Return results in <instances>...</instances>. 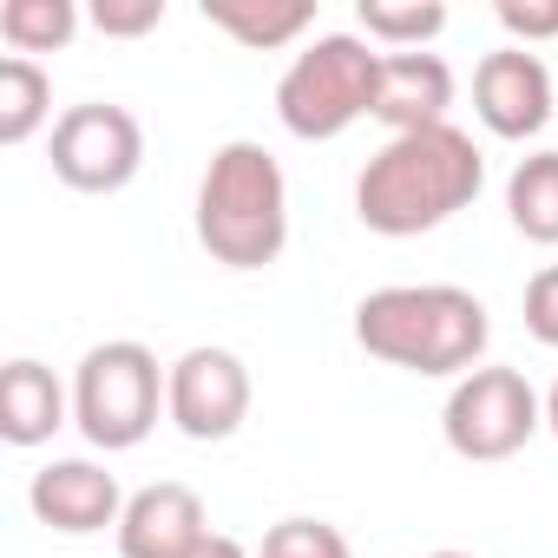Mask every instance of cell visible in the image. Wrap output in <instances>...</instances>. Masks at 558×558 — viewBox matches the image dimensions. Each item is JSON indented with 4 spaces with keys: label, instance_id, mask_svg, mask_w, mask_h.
<instances>
[{
    "label": "cell",
    "instance_id": "9c48e42d",
    "mask_svg": "<svg viewBox=\"0 0 558 558\" xmlns=\"http://www.w3.org/2000/svg\"><path fill=\"white\" fill-rule=\"evenodd\" d=\"M473 112L493 138H538L551 125V73L538 66V53H486L473 73Z\"/></svg>",
    "mask_w": 558,
    "mask_h": 558
},
{
    "label": "cell",
    "instance_id": "30bf717a",
    "mask_svg": "<svg viewBox=\"0 0 558 558\" xmlns=\"http://www.w3.org/2000/svg\"><path fill=\"white\" fill-rule=\"evenodd\" d=\"M27 506L40 525L66 532V538H86V532H106L125 519V499H119V480L93 460H53L34 473L27 486Z\"/></svg>",
    "mask_w": 558,
    "mask_h": 558
},
{
    "label": "cell",
    "instance_id": "ffe728a7",
    "mask_svg": "<svg viewBox=\"0 0 558 558\" xmlns=\"http://www.w3.org/2000/svg\"><path fill=\"white\" fill-rule=\"evenodd\" d=\"M165 21V0H93V27L112 40H138Z\"/></svg>",
    "mask_w": 558,
    "mask_h": 558
},
{
    "label": "cell",
    "instance_id": "6da1fadb",
    "mask_svg": "<svg viewBox=\"0 0 558 558\" xmlns=\"http://www.w3.org/2000/svg\"><path fill=\"white\" fill-rule=\"evenodd\" d=\"M486 184V158L460 125H427L388 138L355 178V217L375 236H421L466 210Z\"/></svg>",
    "mask_w": 558,
    "mask_h": 558
},
{
    "label": "cell",
    "instance_id": "603a6c76",
    "mask_svg": "<svg viewBox=\"0 0 558 558\" xmlns=\"http://www.w3.org/2000/svg\"><path fill=\"white\" fill-rule=\"evenodd\" d=\"M191 558H250V551H243L236 538H223V532H210V538H204V545H197Z\"/></svg>",
    "mask_w": 558,
    "mask_h": 558
},
{
    "label": "cell",
    "instance_id": "8992f818",
    "mask_svg": "<svg viewBox=\"0 0 558 558\" xmlns=\"http://www.w3.org/2000/svg\"><path fill=\"white\" fill-rule=\"evenodd\" d=\"M545 427V401L532 395V381L519 368H473L453 381L447 408H440V434L460 460H512L532 434Z\"/></svg>",
    "mask_w": 558,
    "mask_h": 558
},
{
    "label": "cell",
    "instance_id": "cb8c5ba5",
    "mask_svg": "<svg viewBox=\"0 0 558 558\" xmlns=\"http://www.w3.org/2000/svg\"><path fill=\"white\" fill-rule=\"evenodd\" d=\"M545 427L558 434V381H551V395H545Z\"/></svg>",
    "mask_w": 558,
    "mask_h": 558
},
{
    "label": "cell",
    "instance_id": "7c38bea8",
    "mask_svg": "<svg viewBox=\"0 0 558 558\" xmlns=\"http://www.w3.org/2000/svg\"><path fill=\"white\" fill-rule=\"evenodd\" d=\"M453 106V66L440 53H381V80H375V119L401 138V132H427L447 125Z\"/></svg>",
    "mask_w": 558,
    "mask_h": 558
},
{
    "label": "cell",
    "instance_id": "ba28073f",
    "mask_svg": "<svg viewBox=\"0 0 558 558\" xmlns=\"http://www.w3.org/2000/svg\"><path fill=\"white\" fill-rule=\"evenodd\" d=\"M165 414L184 440H230L250 421V368L230 349H184L165 381Z\"/></svg>",
    "mask_w": 558,
    "mask_h": 558
},
{
    "label": "cell",
    "instance_id": "5b68a950",
    "mask_svg": "<svg viewBox=\"0 0 558 558\" xmlns=\"http://www.w3.org/2000/svg\"><path fill=\"white\" fill-rule=\"evenodd\" d=\"M165 381L171 375H158V355L145 342H99V349H86V362L73 375V421H80V434L93 447H106V453L138 447L158 427Z\"/></svg>",
    "mask_w": 558,
    "mask_h": 558
},
{
    "label": "cell",
    "instance_id": "5bb4252c",
    "mask_svg": "<svg viewBox=\"0 0 558 558\" xmlns=\"http://www.w3.org/2000/svg\"><path fill=\"white\" fill-rule=\"evenodd\" d=\"M204 21L223 27L230 40L269 53V47H290L316 27V0H204Z\"/></svg>",
    "mask_w": 558,
    "mask_h": 558
},
{
    "label": "cell",
    "instance_id": "7402d4cb",
    "mask_svg": "<svg viewBox=\"0 0 558 558\" xmlns=\"http://www.w3.org/2000/svg\"><path fill=\"white\" fill-rule=\"evenodd\" d=\"M499 27L512 40H558V0H499Z\"/></svg>",
    "mask_w": 558,
    "mask_h": 558
},
{
    "label": "cell",
    "instance_id": "8fae6325",
    "mask_svg": "<svg viewBox=\"0 0 558 558\" xmlns=\"http://www.w3.org/2000/svg\"><path fill=\"white\" fill-rule=\"evenodd\" d=\"M204 538H210V525H204V499L191 486L158 480V486H145V493L125 499L119 558H191Z\"/></svg>",
    "mask_w": 558,
    "mask_h": 558
},
{
    "label": "cell",
    "instance_id": "9a60e30c",
    "mask_svg": "<svg viewBox=\"0 0 558 558\" xmlns=\"http://www.w3.org/2000/svg\"><path fill=\"white\" fill-rule=\"evenodd\" d=\"M506 217L532 243H558V151H532L506 178Z\"/></svg>",
    "mask_w": 558,
    "mask_h": 558
},
{
    "label": "cell",
    "instance_id": "d6986e66",
    "mask_svg": "<svg viewBox=\"0 0 558 558\" xmlns=\"http://www.w3.org/2000/svg\"><path fill=\"white\" fill-rule=\"evenodd\" d=\"M256 558H355V551H349L342 525H329V519H276L263 532Z\"/></svg>",
    "mask_w": 558,
    "mask_h": 558
},
{
    "label": "cell",
    "instance_id": "d4e9b609",
    "mask_svg": "<svg viewBox=\"0 0 558 558\" xmlns=\"http://www.w3.org/2000/svg\"><path fill=\"white\" fill-rule=\"evenodd\" d=\"M427 558H473V551H427Z\"/></svg>",
    "mask_w": 558,
    "mask_h": 558
},
{
    "label": "cell",
    "instance_id": "44dd1931",
    "mask_svg": "<svg viewBox=\"0 0 558 558\" xmlns=\"http://www.w3.org/2000/svg\"><path fill=\"white\" fill-rule=\"evenodd\" d=\"M525 329H532V342L558 349V263H545L525 283Z\"/></svg>",
    "mask_w": 558,
    "mask_h": 558
},
{
    "label": "cell",
    "instance_id": "e0dca14e",
    "mask_svg": "<svg viewBox=\"0 0 558 558\" xmlns=\"http://www.w3.org/2000/svg\"><path fill=\"white\" fill-rule=\"evenodd\" d=\"M73 34H80L73 0H8L0 8V40L14 53H60Z\"/></svg>",
    "mask_w": 558,
    "mask_h": 558
},
{
    "label": "cell",
    "instance_id": "ac0fdd59",
    "mask_svg": "<svg viewBox=\"0 0 558 558\" xmlns=\"http://www.w3.org/2000/svg\"><path fill=\"white\" fill-rule=\"evenodd\" d=\"M447 27L440 0H414V8H388V0H362V34L395 47V53H421L434 34Z\"/></svg>",
    "mask_w": 558,
    "mask_h": 558
},
{
    "label": "cell",
    "instance_id": "4fadbf2b",
    "mask_svg": "<svg viewBox=\"0 0 558 558\" xmlns=\"http://www.w3.org/2000/svg\"><path fill=\"white\" fill-rule=\"evenodd\" d=\"M66 427V388L40 362H8L0 368V440L8 447H47Z\"/></svg>",
    "mask_w": 558,
    "mask_h": 558
},
{
    "label": "cell",
    "instance_id": "3957f363",
    "mask_svg": "<svg viewBox=\"0 0 558 558\" xmlns=\"http://www.w3.org/2000/svg\"><path fill=\"white\" fill-rule=\"evenodd\" d=\"M197 243L223 269H263L290 243V184L263 145L230 138L197 184Z\"/></svg>",
    "mask_w": 558,
    "mask_h": 558
},
{
    "label": "cell",
    "instance_id": "2e32d148",
    "mask_svg": "<svg viewBox=\"0 0 558 558\" xmlns=\"http://www.w3.org/2000/svg\"><path fill=\"white\" fill-rule=\"evenodd\" d=\"M47 119H53V80L40 73V60L8 53L0 60V145H27Z\"/></svg>",
    "mask_w": 558,
    "mask_h": 558
},
{
    "label": "cell",
    "instance_id": "52a82bcc",
    "mask_svg": "<svg viewBox=\"0 0 558 558\" xmlns=\"http://www.w3.org/2000/svg\"><path fill=\"white\" fill-rule=\"evenodd\" d=\"M53 178L66 191H86V197H106V191H125L145 165V125L112 106V99H86V106H66L53 119Z\"/></svg>",
    "mask_w": 558,
    "mask_h": 558
},
{
    "label": "cell",
    "instance_id": "7a4b0ae2",
    "mask_svg": "<svg viewBox=\"0 0 558 558\" xmlns=\"http://www.w3.org/2000/svg\"><path fill=\"white\" fill-rule=\"evenodd\" d=\"M486 303L453 283H395L362 296L355 310V342L408 375H473L486 355Z\"/></svg>",
    "mask_w": 558,
    "mask_h": 558
},
{
    "label": "cell",
    "instance_id": "277c9868",
    "mask_svg": "<svg viewBox=\"0 0 558 558\" xmlns=\"http://www.w3.org/2000/svg\"><path fill=\"white\" fill-rule=\"evenodd\" d=\"M375 80H381V53L362 34H323L276 80V119L303 145H329L355 119H375Z\"/></svg>",
    "mask_w": 558,
    "mask_h": 558
}]
</instances>
